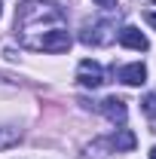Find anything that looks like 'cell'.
<instances>
[{
  "label": "cell",
  "mask_w": 156,
  "mask_h": 159,
  "mask_svg": "<svg viewBox=\"0 0 156 159\" xmlns=\"http://www.w3.org/2000/svg\"><path fill=\"white\" fill-rule=\"evenodd\" d=\"M144 19H147V25H153V28H156V3H150V6L144 9Z\"/></svg>",
  "instance_id": "8fae6325"
},
{
  "label": "cell",
  "mask_w": 156,
  "mask_h": 159,
  "mask_svg": "<svg viewBox=\"0 0 156 159\" xmlns=\"http://www.w3.org/2000/svg\"><path fill=\"white\" fill-rule=\"evenodd\" d=\"M95 3H101V6H113L117 0H95Z\"/></svg>",
  "instance_id": "7c38bea8"
},
{
  "label": "cell",
  "mask_w": 156,
  "mask_h": 159,
  "mask_svg": "<svg viewBox=\"0 0 156 159\" xmlns=\"http://www.w3.org/2000/svg\"><path fill=\"white\" fill-rule=\"evenodd\" d=\"M141 110H144V116H147V119H153V122H156V92H150L147 98L141 101Z\"/></svg>",
  "instance_id": "30bf717a"
},
{
  "label": "cell",
  "mask_w": 156,
  "mask_h": 159,
  "mask_svg": "<svg viewBox=\"0 0 156 159\" xmlns=\"http://www.w3.org/2000/svg\"><path fill=\"white\" fill-rule=\"evenodd\" d=\"M117 37V31H113V21H95V25H86V31L80 34V40L86 43V46H107L110 40Z\"/></svg>",
  "instance_id": "3957f363"
},
{
  "label": "cell",
  "mask_w": 156,
  "mask_h": 159,
  "mask_svg": "<svg viewBox=\"0 0 156 159\" xmlns=\"http://www.w3.org/2000/svg\"><path fill=\"white\" fill-rule=\"evenodd\" d=\"M150 159H156V147H153V150H150Z\"/></svg>",
  "instance_id": "4fadbf2b"
},
{
  "label": "cell",
  "mask_w": 156,
  "mask_h": 159,
  "mask_svg": "<svg viewBox=\"0 0 156 159\" xmlns=\"http://www.w3.org/2000/svg\"><path fill=\"white\" fill-rule=\"evenodd\" d=\"M77 83H80V86H86V89H98V86L104 83V67H101L98 61H92V58L80 61V67H77Z\"/></svg>",
  "instance_id": "277c9868"
},
{
  "label": "cell",
  "mask_w": 156,
  "mask_h": 159,
  "mask_svg": "<svg viewBox=\"0 0 156 159\" xmlns=\"http://www.w3.org/2000/svg\"><path fill=\"white\" fill-rule=\"evenodd\" d=\"M117 77L126 83V86H141L144 80H147V67L141 64V61H135V64H122L117 70Z\"/></svg>",
  "instance_id": "52a82bcc"
},
{
  "label": "cell",
  "mask_w": 156,
  "mask_h": 159,
  "mask_svg": "<svg viewBox=\"0 0 156 159\" xmlns=\"http://www.w3.org/2000/svg\"><path fill=\"white\" fill-rule=\"evenodd\" d=\"M98 110H101L104 116L110 119L113 125H122V122H126V116H129V107H126V101H122V98H117V95L104 98L101 104H98Z\"/></svg>",
  "instance_id": "5b68a950"
},
{
  "label": "cell",
  "mask_w": 156,
  "mask_h": 159,
  "mask_svg": "<svg viewBox=\"0 0 156 159\" xmlns=\"http://www.w3.org/2000/svg\"><path fill=\"white\" fill-rule=\"evenodd\" d=\"M31 49H37V52H67L71 49V34L64 31V28H55V31H46L43 37H37V40H25Z\"/></svg>",
  "instance_id": "7a4b0ae2"
},
{
  "label": "cell",
  "mask_w": 156,
  "mask_h": 159,
  "mask_svg": "<svg viewBox=\"0 0 156 159\" xmlns=\"http://www.w3.org/2000/svg\"><path fill=\"white\" fill-rule=\"evenodd\" d=\"M117 40L122 43V46H126V49H138V52H144V49H150V40L144 37V34H141L138 28H132V25H129V28H122Z\"/></svg>",
  "instance_id": "8992f818"
},
{
  "label": "cell",
  "mask_w": 156,
  "mask_h": 159,
  "mask_svg": "<svg viewBox=\"0 0 156 159\" xmlns=\"http://www.w3.org/2000/svg\"><path fill=\"white\" fill-rule=\"evenodd\" d=\"M37 21H64V12L52 0H21L16 9V28H31Z\"/></svg>",
  "instance_id": "6da1fadb"
},
{
  "label": "cell",
  "mask_w": 156,
  "mask_h": 159,
  "mask_svg": "<svg viewBox=\"0 0 156 159\" xmlns=\"http://www.w3.org/2000/svg\"><path fill=\"white\" fill-rule=\"evenodd\" d=\"M19 141H21L19 129H3V125H0V150H9V147H16Z\"/></svg>",
  "instance_id": "9c48e42d"
},
{
  "label": "cell",
  "mask_w": 156,
  "mask_h": 159,
  "mask_svg": "<svg viewBox=\"0 0 156 159\" xmlns=\"http://www.w3.org/2000/svg\"><path fill=\"white\" fill-rule=\"evenodd\" d=\"M104 144H110L117 153H132V150H135V144H138V138L129 132V129H119L117 135H113L110 141H104Z\"/></svg>",
  "instance_id": "ba28073f"
}]
</instances>
